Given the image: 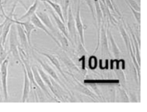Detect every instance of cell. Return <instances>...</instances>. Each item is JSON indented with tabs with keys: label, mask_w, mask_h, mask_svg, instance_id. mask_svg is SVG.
Masks as SVG:
<instances>
[{
	"label": "cell",
	"mask_w": 147,
	"mask_h": 112,
	"mask_svg": "<svg viewBox=\"0 0 147 112\" xmlns=\"http://www.w3.org/2000/svg\"><path fill=\"white\" fill-rule=\"evenodd\" d=\"M9 52L11 53L13 57L22 65L20 57L19 55V47H20V42L17 35V31L15 24L11 27L9 31Z\"/></svg>",
	"instance_id": "obj_1"
},
{
	"label": "cell",
	"mask_w": 147,
	"mask_h": 112,
	"mask_svg": "<svg viewBox=\"0 0 147 112\" xmlns=\"http://www.w3.org/2000/svg\"><path fill=\"white\" fill-rule=\"evenodd\" d=\"M67 31L68 33V40L70 41L72 45H76L78 43V31L76 27L75 19L74 18L72 11V5H70L68 6V12H67Z\"/></svg>",
	"instance_id": "obj_2"
},
{
	"label": "cell",
	"mask_w": 147,
	"mask_h": 112,
	"mask_svg": "<svg viewBox=\"0 0 147 112\" xmlns=\"http://www.w3.org/2000/svg\"><path fill=\"white\" fill-rule=\"evenodd\" d=\"M9 59L6 57L0 65V75H1V82L2 90L5 101H8V88H7V76H8Z\"/></svg>",
	"instance_id": "obj_3"
},
{
	"label": "cell",
	"mask_w": 147,
	"mask_h": 112,
	"mask_svg": "<svg viewBox=\"0 0 147 112\" xmlns=\"http://www.w3.org/2000/svg\"><path fill=\"white\" fill-rule=\"evenodd\" d=\"M107 25L106 20H103L100 33V45H101V51L102 56H111L109 48L108 39L107 36Z\"/></svg>",
	"instance_id": "obj_4"
},
{
	"label": "cell",
	"mask_w": 147,
	"mask_h": 112,
	"mask_svg": "<svg viewBox=\"0 0 147 112\" xmlns=\"http://www.w3.org/2000/svg\"><path fill=\"white\" fill-rule=\"evenodd\" d=\"M34 57H35V59L39 63V64L40 65V66L42 67V69H44V70H45V71L48 73L49 76H50L51 78H52L55 80V82H57L60 85V86L63 87V89H64L67 92L68 94H69L71 96V94L70 91H68V89H67V87H66V86H65L64 83L62 82L61 81V80L59 76H57V73L55 72V70H53V69L51 67H50V65H49L47 63L45 62V61H42L40 58H38L36 57V56L35 55V54H33Z\"/></svg>",
	"instance_id": "obj_5"
},
{
	"label": "cell",
	"mask_w": 147,
	"mask_h": 112,
	"mask_svg": "<svg viewBox=\"0 0 147 112\" xmlns=\"http://www.w3.org/2000/svg\"><path fill=\"white\" fill-rule=\"evenodd\" d=\"M31 69H32V72L33 74V76H34V79H35V81L36 83V84L38 85V86L40 87L41 89L42 92L45 93L46 96H47L48 98L51 99V100H54L55 101L59 102L57 99H56L54 96H53V94H51V92L49 91V90L48 89V87L46 86V85L45 84V83L44 82V81L42 79V78L40 76V75L39 74L38 71L37 70V68L35 66H33L31 67Z\"/></svg>",
	"instance_id": "obj_6"
},
{
	"label": "cell",
	"mask_w": 147,
	"mask_h": 112,
	"mask_svg": "<svg viewBox=\"0 0 147 112\" xmlns=\"http://www.w3.org/2000/svg\"><path fill=\"white\" fill-rule=\"evenodd\" d=\"M30 20L36 28L40 29V30H42L43 31H45V32L49 36H50L51 39L54 41V42L56 43V45H57L59 47L61 48V45L60 43L59 42V40L55 37L54 35H53V34L50 32V31L47 28H46V26L45 25V24L42 22V21L40 20V19H39L38 17L36 16V14L35 13L33 14V15L31 16Z\"/></svg>",
	"instance_id": "obj_7"
},
{
	"label": "cell",
	"mask_w": 147,
	"mask_h": 112,
	"mask_svg": "<svg viewBox=\"0 0 147 112\" xmlns=\"http://www.w3.org/2000/svg\"><path fill=\"white\" fill-rule=\"evenodd\" d=\"M42 2L44 3V4H45L46 9H47L48 11L50 13L51 15L52 16L53 20H55L56 25L57 26L58 30H59L62 33L63 35H64L66 37L68 38V33L67 28H66L65 23L61 20L59 16L57 14L55 13V11L53 10V9L51 8V7L47 3H46V2H45V1H42Z\"/></svg>",
	"instance_id": "obj_8"
},
{
	"label": "cell",
	"mask_w": 147,
	"mask_h": 112,
	"mask_svg": "<svg viewBox=\"0 0 147 112\" xmlns=\"http://www.w3.org/2000/svg\"><path fill=\"white\" fill-rule=\"evenodd\" d=\"M36 68H37L38 73L40 75L42 79L44 82L45 83L46 86L50 89V91H51V94H53V96H54L59 102H62V101L64 102V99H63V97H61L59 94L57 93V92L54 89V87H53L52 84H51L50 76H49L48 75L41 69V68L38 67H36Z\"/></svg>",
	"instance_id": "obj_9"
},
{
	"label": "cell",
	"mask_w": 147,
	"mask_h": 112,
	"mask_svg": "<svg viewBox=\"0 0 147 112\" xmlns=\"http://www.w3.org/2000/svg\"><path fill=\"white\" fill-rule=\"evenodd\" d=\"M76 27L78 31V34L79 35V38L81 43L83 46H85V38H84V26L82 23V19L80 15V0H78V9L76 12V16L75 18Z\"/></svg>",
	"instance_id": "obj_10"
},
{
	"label": "cell",
	"mask_w": 147,
	"mask_h": 112,
	"mask_svg": "<svg viewBox=\"0 0 147 112\" xmlns=\"http://www.w3.org/2000/svg\"><path fill=\"white\" fill-rule=\"evenodd\" d=\"M107 22V39H108V43H109V48H110L111 52L115 57H119L121 54V51H120L119 48L117 46L116 42L115 40V38L112 35L111 31L110 30L109 28V21L108 19H106Z\"/></svg>",
	"instance_id": "obj_11"
},
{
	"label": "cell",
	"mask_w": 147,
	"mask_h": 112,
	"mask_svg": "<svg viewBox=\"0 0 147 112\" xmlns=\"http://www.w3.org/2000/svg\"><path fill=\"white\" fill-rule=\"evenodd\" d=\"M14 24H19L20 25L22 26L24 31H25V33L26 34L27 38H28L29 45L30 47L33 49V47L32 46V44H31V34H32L33 31H35L37 30V28L33 25L30 20V18L26 22H21V21H18L15 19V21H14Z\"/></svg>",
	"instance_id": "obj_12"
},
{
	"label": "cell",
	"mask_w": 147,
	"mask_h": 112,
	"mask_svg": "<svg viewBox=\"0 0 147 112\" xmlns=\"http://www.w3.org/2000/svg\"><path fill=\"white\" fill-rule=\"evenodd\" d=\"M16 31H17V35H18V38L20 42V47L25 51L26 53H28V50L29 49V47H30L29 45L28 38H27L26 34L25 33L23 27L22 25L19 24H15Z\"/></svg>",
	"instance_id": "obj_13"
},
{
	"label": "cell",
	"mask_w": 147,
	"mask_h": 112,
	"mask_svg": "<svg viewBox=\"0 0 147 112\" xmlns=\"http://www.w3.org/2000/svg\"><path fill=\"white\" fill-rule=\"evenodd\" d=\"M24 69V88H23V93H22V102H28L29 94H30V89L31 87V82L29 80L28 74H27L26 70L24 65H22Z\"/></svg>",
	"instance_id": "obj_14"
},
{
	"label": "cell",
	"mask_w": 147,
	"mask_h": 112,
	"mask_svg": "<svg viewBox=\"0 0 147 112\" xmlns=\"http://www.w3.org/2000/svg\"><path fill=\"white\" fill-rule=\"evenodd\" d=\"M35 50L36 52H38V53H40V54H42L44 56H45L46 57H47L48 59L51 62V63L53 65V66H54L56 69H57L59 72L61 73V74L62 75L63 77L64 78L67 80V81H69L68 79V78L66 76L65 74L64 73V72L62 70V68H61V64H60V62L58 60V59L57 57H55V56L51 55V54H49V53H45V52H40V51L38 50L37 49H36V48H35Z\"/></svg>",
	"instance_id": "obj_15"
},
{
	"label": "cell",
	"mask_w": 147,
	"mask_h": 112,
	"mask_svg": "<svg viewBox=\"0 0 147 112\" xmlns=\"http://www.w3.org/2000/svg\"><path fill=\"white\" fill-rule=\"evenodd\" d=\"M117 28H118L119 32L121 33L122 38H123V40L125 44V46H126L127 51H129V46L131 45V42H130V37H129V35L127 33V31L125 29V27L124 26V20L122 18V21H118L117 24Z\"/></svg>",
	"instance_id": "obj_16"
},
{
	"label": "cell",
	"mask_w": 147,
	"mask_h": 112,
	"mask_svg": "<svg viewBox=\"0 0 147 112\" xmlns=\"http://www.w3.org/2000/svg\"><path fill=\"white\" fill-rule=\"evenodd\" d=\"M59 57L61 61L65 63L66 66H67L70 70L77 72H80V70L78 69V67H76V65L73 63L72 61L68 57L65 52H63L62 53H59Z\"/></svg>",
	"instance_id": "obj_17"
},
{
	"label": "cell",
	"mask_w": 147,
	"mask_h": 112,
	"mask_svg": "<svg viewBox=\"0 0 147 112\" xmlns=\"http://www.w3.org/2000/svg\"><path fill=\"white\" fill-rule=\"evenodd\" d=\"M128 28L131 34V35H129L130 40H131V42L134 46V50H135V52H136V59L138 61L139 64L140 65V55H139L140 54V53H139V45H140V44L139 43L138 40H137L136 35H135L133 30H132V29L130 28V26H129L128 24Z\"/></svg>",
	"instance_id": "obj_18"
},
{
	"label": "cell",
	"mask_w": 147,
	"mask_h": 112,
	"mask_svg": "<svg viewBox=\"0 0 147 112\" xmlns=\"http://www.w3.org/2000/svg\"><path fill=\"white\" fill-rule=\"evenodd\" d=\"M73 79H74V81L75 82L76 84L75 85V88L78 91H79L80 92H83V93H84L85 94H87V96H89L90 97H91L92 99H93L94 100H96V96L95 95V94L92 92L91 91H90V90L87 88L86 87H85L84 86H83V85L81 84L80 82H78V80L75 78L74 77H73Z\"/></svg>",
	"instance_id": "obj_19"
},
{
	"label": "cell",
	"mask_w": 147,
	"mask_h": 112,
	"mask_svg": "<svg viewBox=\"0 0 147 112\" xmlns=\"http://www.w3.org/2000/svg\"><path fill=\"white\" fill-rule=\"evenodd\" d=\"M40 1H45L46 3H47L53 9V10L55 11V13L57 14L59 16L61 20H62L63 22L65 23L64 16H63L62 8H61V7L59 4H58L57 3H55V2L51 1V0H40Z\"/></svg>",
	"instance_id": "obj_20"
},
{
	"label": "cell",
	"mask_w": 147,
	"mask_h": 112,
	"mask_svg": "<svg viewBox=\"0 0 147 112\" xmlns=\"http://www.w3.org/2000/svg\"><path fill=\"white\" fill-rule=\"evenodd\" d=\"M38 0H35L33 4L29 7L26 13L24 14L23 16H22L20 18L17 19V20L22 21L26 18H30L31 16L36 13V11L37 10V8H38Z\"/></svg>",
	"instance_id": "obj_21"
},
{
	"label": "cell",
	"mask_w": 147,
	"mask_h": 112,
	"mask_svg": "<svg viewBox=\"0 0 147 112\" xmlns=\"http://www.w3.org/2000/svg\"><path fill=\"white\" fill-rule=\"evenodd\" d=\"M85 3H86L87 5L89 7V10L91 13L92 18L93 22H94V24L96 29H97V23H96V14H95V9H94V0H85Z\"/></svg>",
	"instance_id": "obj_22"
},
{
	"label": "cell",
	"mask_w": 147,
	"mask_h": 112,
	"mask_svg": "<svg viewBox=\"0 0 147 112\" xmlns=\"http://www.w3.org/2000/svg\"><path fill=\"white\" fill-rule=\"evenodd\" d=\"M85 84H107V83H110V84H118L119 83V80H86L84 81Z\"/></svg>",
	"instance_id": "obj_23"
},
{
	"label": "cell",
	"mask_w": 147,
	"mask_h": 112,
	"mask_svg": "<svg viewBox=\"0 0 147 112\" xmlns=\"http://www.w3.org/2000/svg\"><path fill=\"white\" fill-rule=\"evenodd\" d=\"M128 5V7L130 9L132 14H133V15L134 16L135 19H136V20L137 22V23H138L139 25H140V23H141V13H140V11H137L136 10H135L134 9L132 8V7L129 5V4L126 3Z\"/></svg>",
	"instance_id": "obj_24"
},
{
	"label": "cell",
	"mask_w": 147,
	"mask_h": 112,
	"mask_svg": "<svg viewBox=\"0 0 147 112\" xmlns=\"http://www.w3.org/2000/svg\"><path fill=\"white\" fill-rule=\"evenodd\" d=\"M98 66L97 57L94 55L90 56L89 59V67L90 69H95Z\"/></svg>",
	"instance_id": "obj_25"
},
{
	"label": "cell",
	"mask_w": 147,
	"mask_h": 112,
	"mask_svg": "<svg viewBox=\"0 0 147 112\" xmlns=\"http://www.w3.org/2000/svg\"><path fill=\"white\" fill-rule=\"evenodd\" d=\"M70 5V0H63V13L65 20H67L68 6Z\"/></svg>",
	"instance_id": "obj_26"
},
{
	"label": "cell",
	"mask_w": 147,
	"mask_h": 112,
	"mask_svg": "<svg viewBox=\"0 0 147 112\" xmlns=\"http://www.w3.org/2000/svg\"><path fill=\"white\" fill-rule=\"evenodd\" d=\"M77 52L78 53V54L80 55H85L87 54V51L85 49V46H83L82 43H81L80 40H79V42L77 43Z\"/></svg>",
	"instance_id": "obj_27"
},
{
	"label": "cell",
	"mask_w": 147,
	"mask_h": 112,
	"mask_svg": "<svg viewBox=\"0 0 147 112\" xmlns=\"http://www.w3.org/2000/svg\"><path fill=\"white\" fill-rule=\"evenodd\" d=\"M124 1H126V3L129 4L135 10H136L137 11H140V6L137 3L136 1H135V0H124Z\"/></svg>",
	"instance_id": "obj_28"
},
{
	"label": "cell",
	"mask_w": 147,
	"mask_h": 112,
	"mask_svg": "<svg viewBox=\"0 0 147 112\" xmlns=\"http://www.w3.org/2000/svg\"><path fill=\"white\" fill-rule=\"evenodd\" d=\"M119 92H120V95H121L122 102H129V97L126 92V91H125V90H124L123 89H119Z\"/></svg>",
	"instance_id": "obj_29"
},
{
	"label": "cell",
	"mask_w": 147,
	"mask_h": 112,
	"mask_svg": "<svg viewBox=\"0 0 147 112\" xmlns=\"http://www.w3.org/2000/svg\"><path fill=\"white\" fill-rule=\"evenodd\" d=\"M106 1V5L107 8L109 9L110 11H112L113 13H115V9H114V7H113V5L112 4V3L111 2L110 0H105Z\"/></svg>",
	"instance_id": "obj_30"
},
{
	"label": "cell",
	"mask_w": 147,
	"mask_h": 112,
	"mask_svg": "<svg viewBox=\"0 0 147 112\" xmlns=\"http://www.w3.org/2000/svg\"><path fill=\"white\" fill-rule=\"evenodd\" d=\"M111 1V2L112 3V4L113 5V7H114V9H115V13H117V14H118V16H119V17H121V18H122V14L121 13V12L119 11L118 7H117L116 3H115L114 0H110Z\"/></svg>",
	"instance_id": "obj_31"
},
{
	"label": "cell",
	"mask_w": 147,
	"mask_h": 112,
	"mask_svg": "<svg viewBox=\"0 0 147 112\" xmlns=\"http://www.w3.org/2000/svg\"><path fill=\"white\" fill-rule=\"evenodd\" d=\"M0 17H1V18H2V17H3V14H0Z\"/></svg>",
	"instance_id": "obj_32"
},
{
	"label": "cell",
	"mask_w": 147,
	"mask_h": 112,
	"mask_svg": "<svg viewBox=\"0 0 147 112\" xmlns=\"http://www.w3.org/2000/svg\"><path fill=\"white\" fill-rule=\"evenodd\" d=\"M5 1H7V0H5Z\"/></svg>",
	"instance_id": "obj_33"
},
{
	"label": "cell",
	"mask_w": 147,
	"mask_h": 112,
	"mask_svg": "<svg viewBox=\"0 0 147 112\" xmlns=\"http://www.w3.org/2000/svg\"><path fill=\"white\" fill-rule=\"evenodd\" d=\"M55 1H57V0H55Z\"/></svg>",
	"instance_id": "obj_34"
}]
</instances>
